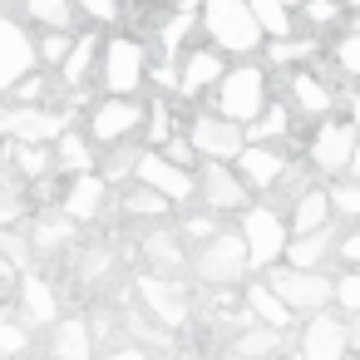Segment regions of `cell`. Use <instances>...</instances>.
I'll list each match as a JSON object with an SVG mask.
<instances>
[{
  "instance_id": "34",
  "label": "cell",
  "mask_w": 360,
  "mask_h": 360,
  "mask_svg": "<svg viewBox=\"0 0 360 360\" xmlns=\"http://www.w3.org/2000/svg\"><path fill=\"white\" fill-rule=\"evenodd\" d=\"M291 134V109L286 104H271L266 99V109L247 124V139H257V143H271V139H286Z\"/></svg>"
},
{
  "instance_id": "6",
  "label": "cell",
  "mask_w": 360,
  "mask_h": 360,
  "mask_svg": "<svg viewBox=\"0 0 360 360\" xmlns=\"http://www.w3.org/2000/svg\"><path fill=\"white\" fill-rule=\"evenodd\" d=\"M75 119V99L65 109H50V104H0V139L11 143H55Z\"/></svg>"
},
{
  "instance_id": "36",
  "label": "cell",
  "mask_w": 360,
  "mask_h": 360,
  "mask_svg": "<svg viewBox=\"0 0 360 360\" xmlns=\"http://www.w3.org/2000/svg\"><path fill=\"white\" fill-rule=\"evenodd\" d=\"M247 6H252V15L262 20L266 40H271V35H291V6H286V0H247Z\"/></svg>"
},
{
  "instance_id": "41",
  "label": "cell",
  "mask_w": 360,
  "mask_h": 360,
  "mask_svg": "<svg viewBox=\"0 0 360 360\" xmlns=\"http://www.w3.org/2000/svg\"><path fill=\"white\" fill-rule=\"evenodd\" d=\"M55 89H60V84H50L45 75H35V70H30V75H20L6 94H11L15 104H50V94H55Z\"/></svg>"
},
{
  "instance_id": "21",
  "label": "cell",
  "mask_w": 360,
  "mask_h": 360,
  "mask_svg": "<svg viewBox=\"0 0 360 360\" xmlns=\"http://www.w3.org/2000/svg\"><path fill=\"white\" fill-rule=\"evenodd\" d=\"M330 252H335V222L311 227V232H291V242H286V257H281V262H291V266H326V262H330Z\"/></svg>"
},
{
  "instance_id": "32",
  "label": "cell",
  "mask_w": 360,
  "mask_h": 360,
  "mask_svg": "<svg viewBox=\"0 0 360 360\" xmlns=\"http://www.w3.org/2000/svg\"><path fill=\"white\" fill-rule=\"evenodd\" d=\"M168 212H178V207H173L158 188H148L143 178H139V188L124 193V217H153V222H163Z\"/></svg>"
},
{
  "instance_id": "24",
  "label": "cell",
  "mask_w": 360,
  "mask_h": 360,
  "mask_svg": "<svg viewBox=\"0 0 360 360\" xmlns=\"http://www.w3.org/2000/svg\"><path fill=\"white\" fill-rule=\"evenodd\" d=\"M94 350V330H89V316H60L50 326V355L60 360H84Z\"/></svg>"
},
{
  "instance_id": "19",
  "label": "cell",
  "mask_w": 360,
  "mask_h": 360,
  "mask_svg": "<svg viewBox=\"0 0 360 360\" xmlns=\"http://www.w3.org/2000/svg\"><path fill=\"white\" fill-rule=\"evenodd\" d=\"M99 50H104V40H99V35H75V45H70V55H65V65L55 70V75H60V94H65V99L84 104V79L94 75Z\"/></svg>"
},
{
  "instance_id": "54",
  "label": "cell",
  "mask_w": 360,
  "mask_h": 360,
  "mask_svg": "<svg viewBox=\"0 0 360 360\" xmlns=\"http://www.w3.org/2000/svg\"><path fill=\"white\" fill-rule=\"evenodd\" d=\"M345 335H350V350H360V316L345 321Z\"/></svg>"
},
{
  "instance_id": "47",
  "label": "cell",
  "mask_w": 360,
  "mask_h": 360,
  "mask_svg": "<svg viewBox=\"0 0 360 360\" xmlns=\"http://www.w3.org/2000/svg\"><path fill=\"white\" fill-rule=\"evenodd\" d=\"M20 276H25V271H20L6 252H0V306H11V301L20 296Z\"/></svg>"
},
{
  "instance_id": "59",
  "label": "cell",
  "mask_w": 360,
  "mask_h": 360,
  "mask_svg": "<svg viewBox=\"0 0 360 360\" xmlns=\"http://www.w3.org/2000/svg\"><path fill=\"white\" fill-rule=\"evenodd\" d=\"M355 30H360V20H355Z\"/></svg>"
},
{
  "instance_id": "3",
  "label": "cell",
  "mask_w": 360,
  "mask_h": 360,
  "mask_svg": "<svg viewBox=\"0 0 360 360\" xmlns=\"http://www.w3.org/2000/svg\"><path fill=\"white\" fill-rule=\"evenodd\" d=\"M242 237H247V257H252V266H276L281 257H286V242H291V222H286V212L276 207V202H247L242 212Z\"/></svg>"
},
{
  "instance_id": "44",
  "label": "cell",
  "mask_w": 360,
  "mask_h": 360,
  "mask_svg": "<svg viewBox=\"0 0 360 360\" xmlns=\"http://www.w3.org/2000/svg\"><path fill=\"white\" fill-rule=\"evenodd\" d=\"M301 15H306V25H335L340 15H345V6L340 0H301Z\"/></svg>"
},
{
  "instance_id": "22",
  "label": "cell",
  "mask_w": 360,
  "mask_h": 360,
  "mask_svg": "<svg viewBox=\"0 0 360 360\" xmlns=\"http://www.w3.org/2000/svg\"><path fill=\"white\" fill-rule=\"evenodd\" d=\"M20 316H25L30 326H55V321H60V296H55V286H50L45 276H35V271L20 276Z\"/></svg>"
},
{
  "instance_id": "10",
  "label": "cell",
  "mask_w": 360,
  "mask_h": 360,
  "mask_svg": "<svg viewBox=\"0 0 360 360\" xmlns=\"http://www.w3.org/2000/svg\"><path fill=\"white\" fill-rule=\"evenodd\" d=\"M198 198H202V207H212V212L227 217V212H242V207L252 202V188H247V178L237 173L232 158H202Z\"/></svg>"
},
{
  "instance_id": "52",
  "label": "cell",
  "mask_w": 360,
  "mask_h": 360,
  "mask_svg": "<svg viewBox=\"0 0 360 360\" xmlns=\"http://www.w3.org/2000/svg\"><path fill=\"white\" fill-rule=\"evenodd\" d=\"M335 257H340L345 266H360V227H355V232H345V237L335 242Z\"/></svg>"
},
{
  "instance_id": "57",
  "label": "cell",
  "mask_w": 360,
  "mask_h": 360,
  "mask_svg": "<svg viewBox=\"0 0 360 360\" xmlns=\"http://www.w3.org/2000/svg\"><path fill=\"white\" fill-rule=\"evenodd\" d=\"M340 6H345V11H350V6H360V0H340Z\"/></svg>"
},
{
  "instance_id": "25",
  "label": "cell",
  "mask_w": 360,
  "mask_h": 360,
  "mask_svg": "<svg viewBox=\"0 0 360 360\" xmlns=\"http://www.w3.org/2000/svg\"><path fill=\"white\" fill-rule=\"evenodd\" d=\"M335 217V207H330V188L326 183H311L291 207H286V222H291V232H311V227H326Z\"/></svg>"
},
{
  "instance_id": "2",
  "label": "cell",
  "mask_w": 360,
  "mask_h": 360,
  "mask_svg": "<svg viewBox=\"0 0 360 360\" xmlns=\"http://www.w3.org/2000/svg\"><path fill=\"white\" fill-rule=\"evenodd\" d=\"M252 271V257H247V237L242 232H227L217 227L207 242H198L193 252V276L202 286H242Z\"/></svg>"
},
{
  "instance_id": "55",
  "label": "cell",
  "mask_w": 360,
  "mask_h": 360,
  "mask_svg": "<svg viewBox=\"0 0 360 360\" xmlns=\"http://www.w3.org/2000/svg\"><path fill=\"white\" fill-rule=\"evenodd\" d=\"M345 109H350V114H345V119H350V124H355V129H360V94H345Z\"/></svg>"
},
{
  "instance_id": "8",
  "label": "cell",
  "mask_w": 360,
  "mask_h": 360,
  "mask_svg": "<svg viewBox=\"0 0 360 360\" xmlns=\"http://www.w3.org/2000/svg\"><path fill=\"white\" fill-rule=\"evenodd\" d=\"M139 301H143V311H148L158 326H168V330H183L188 316H193L183 271H143V276H139Z\"/></svg>"
},
{
  "instance_id": "16",
  "label": "cell",
  "mask_w": 360,
  "mask_h": 360,
  "mask_svg": "<svg viewBox=\"0 0 360 360\" xmlns=\"http://www.w3.org/2000/svg\"><path fill=\"white\" fill-rule=\"evenodd\" d=\"M222 75H227L222 50H217L212 40H207V45H193V50H183V60H178V94L193 99V94H202V89H217Z\"/></svg>"
},
{
  "instance_id": "53",
  "label": "cell",
  "mask_w": 360,
  "mask_h": 360,
  "mask_svg": "<svg viewBox=\"0 0 360 360\" xmlns=\"http://www.w3.org/2000/svg\"><path fill=\"white\" fill-rule=\"evenodd\" d=\"M340 178H360V139H355V148H350V163H345V173Z\"/></svg>"
},
{
  "instance_id": "45",
  "label": "cell",
  "mask_w": 360,
  "mask_h": 360,
  "mask_svg": "<svg viewBox=\"0 0 360 360\" xmlns=\"http://www.w3.org/2000/svg\"><path fill=\"white\" fill-rule=\"evenodd\" d=\"M217 217H222V212H212V207H207V212H188L178 232H183L188 242H207V237L217 232Z\"/></svg>"
},
{
  "instance_id": "23",
  "label": "cell",
  "mask_w": 360,
  "mask_h": 360,
  "mask_svg": "<svg viewBox=\"0 0 360 360\" xmlns=\"http://www.w3.org/2000/svg\"><path fill=\"white\" fill-rule=\"evenodd\" d=\"M286 89H291V104H296L306 119H321V114H330V104H335V89H330L316 70H296V75L286 79Z\"/></svg>"
},
{
  "instance_id": "1",
  "label": "cell",
  "mask_w": 360,
  "mask_h": 360,
  "mask_svg": "<svg viewBox=\"0 0 360 360\" xmlns=\"http://www.w3.org/2000/svg\"><path fill=\"white\" fill-rule=\"evenodd\" d=\"M198 20H202V35L222 50V55H257L266 45V30L262 20L252 15L247 0H198Z\"/></svg>"
},
{
  "instance_id": "11",
  "label": "cell",
  "mask_w": 360,
  "mask_h": 360,
  "mask_svg": "<svg viewBox=\"0 0 360 360\" xmlns=\"http://www.w3.org/2000/svg\"><path fill=\"white\" fill-rule=\"evenodd\" d=\"M134 178H143L148 188H158L178 212L183 207H193V198H198V173L193 168H183V163H173L163 148H143L139 153V173Z\"/></svg>"
},
{
  "instance_id": "35",
  "label": "cell",
  "mask_w": 360,
  "mask_h": 360,
  "mask_svg": "<svg viewBox=\"0 0 360 360\" xmlns=\"http://www.w3.org/2000/svg\"><path fill=\"white\" fill-rule=\"evenodd\" d=\"M30 321L25 316H11L6 306H0V355H20V350H30Z\"/></svg>"
},
{
  "instance_id": "37",
  "label": "cell",
  "mask_w": 360,
  "mask_h": 360,
  "mask_svg": "<svg viewBox=\"0 0 360 360\" xmlns=\"http://www.w3.org/2000/svg\"><path fill=\"white\" fill-rule=\"evenodd\" d=\"M143 134H148V148H163V143L173 139V109H168L163 94L143 109Z\"/></svg>"
},
{
  "instance_id": "4",
  "label": "cell",
  "mask_w": 360,
  "mask_h": 360,
  "mask_svg": "<svg viewBox=\"0 0 360 360\" xmlns=\"http://www.w3.org/2000/svg\"><path fill=\"white\" fill-rule=\"evenodd\" d=\"M148 84V50L139 35H114L99 50V89L104 94H139Z\"/></svg>"
},
{
  "instance_id": "12",
  "label": "cell",
  "mask_w": 360,
  "mask_h": 360,
  "mask_svg": "<svg viewBox=\"0 0 360 360\" xmlns=\"http://www.w3.org/2000/svg\"><path fill=\"white\" fill-rule=\"evenodd\" d=\"M143 109H148V104H139V94H109V99H99V104L89 109V139L104 143V148L134 139V134L143 129Z\"/></svg>"
},
{
  "instance_id": "26",
  "label": "cell",
  "mask_w": 360,
  "mask_h": 360,
  "mask_svg": "<svg viewBox=\"0 0 360 360\" xmlns=\"http://www.w3.org/2000/svg\"><path fill=\"white\" fill-rule=\"evenodd\" d=\"M75 217L60 207V212H40L35 217V227H30V242H35V257H55V252H65L70 242H75Z\"/></svg>"
},
{
  "instance_id": "38",
  "label": "cell",
  "mask_w": 360,
  "mask_h": 360,
  "mask_svg": "<svg viewBox=\"0 0 360 360\" xmlns=\"http://www.w3.org/2000/svg\"><path fill=\"white\" fill-rule=\"evenodd\" d=\"M139 153H143V148H134L129 139H124V143H109V158H104V168H99V173H104L109 183H124V178H134V173H139Z\"/></svg>"
},
{
  "instance_id": "31",
  "label": "cell",
  "mask_w": 360,
  "mask_h": 360,
  "mask_svg": "<svg viewBox=\"0 0 360 360\" xmlns=\"http://www.w3.org/2000/svg\"><path fill=\"white\" fill-rule=\"evenodd\" d=\"M20 11H25V20H35L40 30H70V25L79 20L75 0H20Z\"/></svg>"
},
{
  "instance_id": "49",
  "label": "cell",
  "mask_w": 360,
  "mask_h": 360,
  "mask_svg": "<svg viewBox=\"0 0 360 360\" xmlns=\"http://www.w3.org/2000/svg\"><path fill=\"white\" fill-rule=\"evenodd\" d=\"M148 84L158 89V94H178V65L168 60V65H148Z\"/></svg>"
},
{
  "instance_id": "58",
  "label": "cell",
  "mask_w": 360,
  "mask_h": 360,
  "mask_svg": "<svg viewBox=\"0 0 360 360\" xmlns=\"http://www.w3.org/2000/svg\"><path fill=\"white\" fill-rule=\"evenodd\" d=\"M286 6H301V0H286Z\"/></svg>"
},
{
  "instance_id": "17",
  "label": "cell",
  "mask_w": 360,
  "mask_h": 360,
  "mask_svg": "<svg viewBox=\"0 0 360 360\" xmlns=\"http://www.w3.org/2000/svg\"><path fill=\"white\" fill-rule=\"evenodd\" d=\"M104 202H109V178L84 168V173H70L65 193H60V207L75 217V222H99L104 217Z\"/></svg>"
},
{
  "instance_id": "29",
  "label": "cell",
  "mask_w": 360,
  "mask_h": 360,
  "mask_svg": "<svg viewBox=\"0 0 360 360\" xmlns=\"http://www.w3.org/2000/svg\"><path fill=\"white\" fill-rule=\"evenodd\" d=\"M11 158H15V173L25 183H45L50 173H60L55 143H11Z\"/></svg>"
},
{
  "instance_id": "15",
  "label": "cell",
  "mask_w": 360,
  "mask_h": 360,
  "mask_svg": "<svg viewBox=\"0 0 360 360\" xmlns=\"http://www.w3.org/2000/svg\"><path fill=\"white\" fill-rule=\"evenodd\" d=\"M35 65H40L35 40L25 35V25H20V20H11L6 11H0V94H6L20 75H30Z\"/></svg>"
},
{
  "instance_id": "20",
  "label": "cell",
  "mask_w": 360,
  "mask_h": 360,
  "mask_svg": "<svg viewBox=\"0 0 360 360\" xmlns=\"http://www.w3.org/2000/svg\"><path fill=\"white\" fill-rule=\"evenodd\" d=\"M139 252H143L148 271H183L188 266V237L178 227H148Z\"/></svg>"
},
{
  "instance_id": "5",
  "label": "cell",
  "mask_w": 360,
  "mask_h": 360,
  "mask_svg": "<svg viewBox=\"0 0 360 360\" xmlns=\"http://www.w3.org/2000/svg\"><path fill=\"white\" fill-rule=\"evenodd\" d=\"M266 281L276 286V296H281L296 316H311V311H321V306H335V276H326L321 266L276 262V266H266Z\"/></svg>"
},
{
  "instance_id": "9",
  "label": "cell",
  "mask_w": 360,
  "mask_h": 360,
  "mask_svg": "<svg viewBox=\"0 0 360 360\" xmlns=\"http://www.w3.org/2000/svg\"><path fill=\"white\" fill-rule=\"evenodd\" d=\"M355 139H360V129H355L350 119L321 114V124H316V134H311V153H306V163H311L321 178H340L345 163H350Z\"/></svg>"
},
{
  "instance_id": "46",
  "label": "cell",
  "mask_w": 360,
  "mask_h": 360,
  "mask_svg": "<svg viewBox=\"0 0 360 360\" xmlns=\"http://www.w3.org/2000/svg\"><path fill=\"white\" fill-rule=\"evenodd\" d=\"M335 65H340V75H350V79H360V30L355 35H345V40H335Z\"/></svg>"
},
{
  "instance_id": "27",
  "label": "cell",
  "mask_w": 360,
  "mask_h": 360,
  "mask_svg": "<svg viewBox=\"0 0 360 360\" xmlns=\"http://www.w3.org/2000/svg\"><path fill=\"white\" fill-rule=\"evenodd\" d=\"M242 301L252 306V316L257 321H266V326H281V330H291L296 326V311L276 296V286L262 276V281H247V291H242Z\"/></svg>"
},
{
  "instance_id": "30",
  "label": "cell",
  "mask_w": 360,
  "mask_h": 360,
  "mask_svg": "<svg viewBox=\"0 0 360 360\" xmlns=\"http://www.w3.org/2000/svg\"><path fill=\"white\" fill-rule=\"evenodd\" d=\"M55 158H60V173H84L94 168V139L79 134V129H65L55 139Z\"/></svg>"
},
{
  "instance_id": "48",
  "label": "cell",
  "mask_w": 360,
  "mask_h": 360,
  "mask_svg": "<svg viewBox=\"0 0 360 360\" xmlns=\"http://www.w3.org/2000/svg\"><path fill=\"white\" fill-rule=\"evenodd\" d=\"M75 11L89 15L94 25H114L119 20V0H75Z\"/></svg>"
},
{
  "instance_id": "28",
  "label": "cell",
  "mask_w": 360,
  "mask_h": 360,
  "mask_svg": "<svg viewBox=\"0 0 360 360\" xmlns=\"http://www.w3.org/2000/svg\"><path fill=\"white\" fill-rule=\"evenodd\" d=\"M232 355H242V360H257V355H276V350H286V330L281 326H266V321H252V326H242L237 335H232V345H227Z\"/></svg>"
},
{
  "instance_id": "42",
  "label": "cell",
  "mask_w": 360,
  "mask_h": 360,
  "mask_svg": "<svg viewBox=\"0 0 360 360\" xmlns=\"http://www.w3.org/2000/svg\"><path fill=\"white\" fill-rule=\"evenodd\" d=\"M0 252H6L20 271H30V262H35V242L25 237V232H15V227H6L0 222Z\"/></svg>"
},
{
  "instance_id": "7",
  "label": "cell",
  "mask_w": 360,
  "mask_h": 360,
  "mask_svg": "<svg viewBox=\"0 0 360 360\" xmlns=\"http://www.w3.org/2000/svg\"><path fill=\"white\" fill-rule=\"evenodd\" d=\"M212 99H217V109H222L227 119L252 124V119L266 109V99H271V94H266V70H262V65H252V60L227 65V75L217 79Z\"/></svg>"
},
{
  "instance_id": "14",
  "label": "cell",
  "mask_w": 360,
  "mask_h": 360,
  "mask_svg": "<svg viewBox=\"0 0 360 360\" xmlns=\"http://www.w3.org/2000/svg\"><path fill=\"white\" fill-rule=\"evenodd\" d=\"M296 350H301L306 360H340V355L350 350L345 321H340L330 306L311 311V316H306V326H301V340H296Z\"/></svg>"
},
{
  "instance_id": "39",
  "label": "cell",
  "mask_w": 360,
  "mask_h": 360,
  "mask_svg": "<svg viewBox=\"0 0 360 360\" xmlns=\"http://www.w3.org/2000/svg\"><path fill=\"white\" fill-rule=\"evenodd\" d=\"M326 188H330V207H335V217L360 222V178H330Z\"/></svg>"
},
{
  "instance_id": "50",
  "label": "cell",
  "mask_w": 360,
  "mask_h": 360,
  "mask_svg": "<svg viewBox=\"0 0 360 360\" xmlns=\"http://www.w3.org/2000/svg\"><path fill=\"white\" fill-rule=\"evenodd\" d=\"M25 212H30V198L25 193H0V222H6V227L20 222Z\"/></svg>"
},
{
  "instance_id": "56",
  "label": "cell",
  "mask_w": 360,
  "mask_h": 360,
  "mask_svg": "<svg viewBox=\"0 0 360 360\" xmlns=\"http://www.w3.org/2000/svg\"><path fill=\"white\" fill-rule=\"evenodd\" d=\"M6 158H11V148H6V139H0V173H6Z\"/></svg>"
},
{
  "instance_id": "18",
  "label": "cell",
  "mask_w": 360,
  "mask_h": 360,
  "mask_svg": "<svg viewBox=\"0 0 360 360\" xmlns=\"http://www.w3.org/2000/svg\"><path fill=\"white\" fill-rule=\"evenodd\" d=\"M232 163H237V173L247 178V188H252V193H271V188H276V178L286 173V163H291V158H286L281 148H271V143L247 139V143H242V153H237Z\"/></svg>"
},
{
  "instance_id": "40",
  "label": "cell",
  "mask_w": 360,
  "mask_h": 360,
  "mask_svg": "<svg viewBox=\"0 0 360 360\" xmlns=\"http://www.w3.org/2000/svg\"><path fill=\"white\" fill-rule=\"evenodd\" d=\"M70 45H75V35H70V30H40L35 55H40V65H45V70H60V65H65V55H70Z\"/></svg>"
},
{
  "instance_id": "43",
  "label": "cell",
  "mask_w": 360,
  "mask_h": 360,
  "mask_svg": "<svg viewBox=\"0 0 360 360\" xmlns=\"http://www.w3.org/2000/svg\"><path fill=\"white\" fill-rule=\"evenodd\" d=\"M335 306H340L345 316H360V266L335 271Z\"/></svg>"
},
{
  "instance_id": "33",
  "label": "cell",
  "mask_w": 360,
  "mask_h": 360,
  "mask_svg": "<svg viewBox=\"0 0 360 360\" xmlns=\"http://www.w3.org/2000/svg\"><path fill=\"white\" fill-rule=\"evenodd\" d=\"M262 50H266L271 65H306V60H316L321 45H316L311 35H271Z\"/></svg>"
},
{
  "instance_id": "13",
  "label": "cell",
  "mask_w": 360,
  "mask_h": 360,
  "mask_svg": "<svg viewBox=\"0 0 360 360\" xmlns=\"http://www.w3.org/2000/svg\"><path fill=\"white\" fill-rule=\"evenodd\" d=\"M188 139H193L198 158H237L242 143H247V124L227 119L222 109H212V114H193L188 119Z\"/></svg>"
},
{
  "instance_id": "51",
  "label": "cell",
  "mask_w": 360,
  "mask_h": 360,
  "mask_svg": "<svg viewBox=\"0 0 360 360\" xmlns=\"http://www.w3.org/2000/svg\"><path fill=\"white\" fill-rule=\"evenodd\" d=\"M163 153H168L173 163H183V168L202 163V158H198V148H193V139H168V143H163Z\"/></svg>"
}]
</instances>
